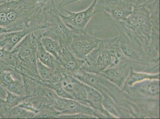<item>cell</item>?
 <instances>
[{"label":"cell","instance_id":"cell-21","mask_svg":"<svg viewBox=\"0 0 160 119\" xmlns=\"http://www.w3.org/2000/svg\"><path fill=\"white\" fill-rule=\"evenodd\" d=\"M40 41L44 48L51 54L57 59H59L62 53V47L59 42L47 36H42Z\"/></svg>","mask_w":160,"mask_h":119},{"label":"cell","instance_id":"cell-9","mask_svg":"<svg viewBox=\"0 0 160 119\" xmlns=\"http://www.w3.org/2000/svg\"><path fill=\"white\" fill-rule=\"evenodd\" d=\"M97 12L107 14L115 23L123 22L133 12V0H100L95 6Z\"/></svg>","mask_w":160,"mask_h":119},{"label":"cell","instance_id":"cell-2","mask_svg":"<svg viewBox=\"0 0 160 119\" xmlns=\"http://www.w3.org/2000/svg\"><path fill=\"white\" fill-rule=\"evenodd\" d=\"M38 0H16L0 4L8 22V32L30 28L43 5Z\"/></svg>","mask_w":160,"mask_h":119},{"label":"cell","instance_id":"cell-15","mask_svg":"<svg viewBox=\"0 0 160 119\" xmlns=\"http://www.w3.org/2000/svg\"><path fill=\"white\" fill-rule=\"evenodd\" d=\"M129 63L108 69L98 74L120 88L127 79L130 72L131 67L129 66Z\"/></svg>","mask_w":160,"mask_h":119},{"label":"cell","instance_id":"cell-16","mask_svg":"<svg viewBox=\"0 0 160 119\" xmlns=\"http://www.w3.org/2000/svg\"><path fill=\"white\" fill-rule=\"evenodd\" d=\"M37 36V59L42 63L51 69L58 70L62 66L59 64L54 56L49 53L43 47L40 41L41 38L43 36V30H39L33 32Z\"/></svg>","mask_w":160,"mask_h":119},{"label":"cell","instance_id":"cell-29","mask_svg":"<svg viewBox=\"0 0 160 119\" xmlns=\"http://www.w3.org/2000/svg\"><path fill=\"white\" fill-rule=\"evenodd\" d=\"M38 1L39 2L45 4V3L47 2L48 0H38Z\"/></svg>","mask_w":160,"mask_h":119},{"label":"cell","instance_id":"cell-6","mask_svg":"<svg viewBox=\"0 0 160 119\" xmlns=\"http://www.w3.org/2000/svg\"><path fill=\"white\" fill-rule=\"evenodd\" d=\"M120 33L119 43L121 50L125 57L133 63L145 64L148 55L139 38L125 26L123 23H115Z\"/></svg>","mask_w":160,"mask_h":119},{"label":"cell","instance_id":"cell-8","mask_svg":"<svg viewBox=\"0 0 160 119\" xmlns=\"http://www.w3.org/2000/svg\"><path fill=\"white\" fill-rule=\"evenodd\" d=\"M45 97L53 108L61 114H84L100 118L93 109L76 100L59 96L53 90L47 88Z\"/></svg>","mask_w":160,"mask_h":119},{"label":"cell","instance_id":"cell-17","mask_svg":"<svg viewBox=\"0 0 160 119\" xmlns=\"http://www.w3.org/2000/svg\"><path fill=\"white\" fill-rule=\"evenodd\" d=\"M36 113L17 106L11 108L1 106L0 117L1 118L32 119Z\"/></svg>","mask_w":160,"mask_h":119},{"label":"cell","instance_id":"cell-26","mask_svg":"<svg viewBox=\"0 0 160 119\" xmlns=\"http://www.w3.org/2000/svg\"><path fill=\"white\" fill-rule=\"evenodd\" d=\"M79 1H81V0H62V2L59 3L58 5V7L60 8H62V7H64L65 6Z\"/></svg>","mask_w":160,"mask_h":119},{"label":"cell","instance_id":"cell-30","mask_svg":"<svg viewBox=\"0 0 160 119\" xmlns=\"http://www.w3.org/2000/svg\"><path fill=\"white\" fill-rule=\"evenodd\" d=\"M0 118H1V117H0Z\"/></svg>","mask_w":160,"mask_h":119},{"label":"cell","instance_id":"cell-28","mask_svg":"<svg viewBox=\"0 0 160 119\" xmlns=\"http://www.w3.org/2000/svg\"><path fill=\"white\" fill-rule=\"evenodd\" d=\"M16 1V0H0V4L2 3L9 2V1Z\"/></svg>","mask_w":160,"mask_h":119},{"label":"cell","instance_id":"cell-11","mask_svg":"<svg viewBox=\"0 0 160 119\" xmlns=\"http://www.w3.org/2000/svg\"><path fill=\"white\" fill-rule=\"evenodd\" d=\"M73 31L69 49L76 57L84 60L87 55L98 46L102 40L89 35L85 30Z\"/></svg>","mask_w":160,"mask_h":119},{"label":"cell","instance_id":"cell-14","mask_svg":"<svg viewBox=\"0 0 160 119\" xmlns=\"http://www.w3.org/2000/svg\"><path fill=\"white\" fill-rule=\"evenodd\" d=\"M57 60L62 69L71 74L81 70L85 64V60L76 57L67 47H62V53Z\"/></svg>","mask_w":160,"mask_h":119},{"label":"cell","instance_id":"cell-5","mask_svg":"<svg viewBox=\"0 0 160 119\" xmlns=\"http://www.w3.org/2000/svg\"><path fill=\"white\" fill-rule=\"evenodd\" d=\"M123 23L139 38L147 53L150 51V37L152 26L149 9L145 7H133V12Z\"/></svg>","mask_w":160,"mask_h":119},{"label":"cell","instance_id":"cell-23","mask_svg":"<svg viewBox=\"0 0 160 119\" xmlns=\"http://www.w3.org/2000/svg\"><path fill=\"white\" fill-rule=\"evenodd\" d=\"M0 62L15 68L17 59L13 54L3 47L0 49Z\"/></svg>","mask_w":160,"mask_h":119},{"label":"cell","instance_id":"cell-18","mask_svg":"<svg viewBox=\"0 0 160 119\" xmlns=\"http://www.w3.org/2000/svg\"><path fill=\"white\" fill-rule=\"evenodd\" d=\"M32 32V30L30 28L20 31L9 32L0 35V40L4 39L6 40L7 44L4 47L7 50L11 51L24 37Z\"/></svg>","mask_w":160,"mask_h":119},{"label":"cell","instance_id":"cell-7","mask_svg":"<svg viewBox=\"0 0 160 119\" xmlns=\"http://www.w3.org/2000/svg\"><path fill=\"white\" fill-rule=\"evenodd\" d=\"M37 36L29 33L11 51L24 67L39 75L37 64Z\"/></svg>","mask_w":160,"mask_h":119},{"label":"cell","instance_id":"cell-4","mask_svg":"<svg viewBox=\"0 0 160 119\" xmlns=\"http://www.w3.org/2000/svg\"><path fill=\"white\" fill-rule=\"evenodd\" d=\"M45 28L43 36L58 41L62 47L69 48L72 41L74 31L62 21L54 0H48L43 6Z\"/></svg>","mask_w":160,"mask_h":119},{"label":"cell","instance_id":"cell-13","mask_svg":"<svg viewBox=\"0 0 160 119\" xmlns=\"http://www.w3.org/2000/svg\"><path fill=\"white\" fill-rule=\"evenodd\" d=\"M160 81L158 79H147L137 83L132 87L123 88L122 91L129 96L133 95V98H141L159 97Z\"/></svg>","mask_w":160,"mask_h":119},{"label":"cell","instance_id":"cell-24","mask_svg":"<svg viewBox=\"0 0 160 119\" xmlns=\"http://www.w3.org/2000/svg\"><path fill=\"white\" fill-rule=\"evenodd\" d=\"M57 118L76 119V118H97L94 116L84 114H62L58 116Z\"/></svg>","mask_w":160,"mask_h":119},{"label":"cell","instance_id":"cell-22","mask_svg":"<svg viewBox=\"0 0 160 119\" xmlns=\"http://www.w3.org/2000/svg\"><path fill=\"white\" fill-rule=\"evenodd\" d=\"M61 113L53 108L52 106L43 103L39 109V112L36 114L33 118H57Z\"/></svg>","mask_w":160,"mask_h":119},{"label":"cell","instance_id":"cell-20","mask_svg":"<svg viewBox=\"0 0 160 119\" xmlns=\"http://www.w3.org/2000/svg\"><path fill=\"white\" fill-rule=\"evenodd\" d=\"M147 79H159V74H150L148 73H138L135 72L133 68L131 67L130 72L125 82L124 88L132 87L137 83Z\"/></svg>","mask_w":160,"mask_h":119},{"label":"cell","instance_id":"cell-10","mask_svg":"<svg viewBox=\"0 0 160 119\" xmlns=\"http://www.w3.org/2000/svg\"><path fill=\"white\" fill-rule=\"evenodd\" d=\"M0 86L5 91L26 95L23 75L13 67L0 62Z\"/></svg>","mask_w":160,"mask_h":119},{"label":"cell","instance_id":"cell-3","mask_svg":"<svg viewBox=\"0 0 160 119\" xmlns=\"http://www.w3.org/2000/svg\"><path fill=\"white\" fill-rule=\"evenodd\" d=\"M41 84L53 90L59 96L74 99L89 106L92 87L77 79L64 69L58 71L57 79L54 83L42 82Z\"/></svg>","mask_w":160,"mask_h":119},{"label":"cell","instance_id":"cell-27","mask_svg":"<svg viewBox=\"0 0 160 119\" xmlns=\"http://www.w3.org/2000/svg\"><path fill=\"white\" fill-rule=\"evenodd\" d=\"M9 32L5 27L0 26V35Z\"/></svg>","mask_w":160,"mask_h":119},{"label":"cell","instance_id":"cell-19","mask_svg":"<svg viewBox=\"0 0 160 119\" xmlns=\"http://www.w3.org/2000/svg\"><path fill=\"white\" fill-rule=\"evenodd\" d=\"M37 64L38 73L42 82L49 84H53L56 82L58 77V70L46 66L38 59Z\"/></svg>","mask_w":160,"mask_h":119},{"label":"cell","instance_id":"cell-1","mask_svg":"<svg viewBox=\"0 0 160 119\" xmlns=\"http://www.w3.org/2000/svg\"><path fill=\"white\" fill-rule=\"evenodd\" d=\"M84 60L85 64L80 70L98 74L108 69L132 63L122 53L119 37L102 40Z\"/></svg>","mask_w":160,"mask_h":119},{"label":"cell","instance_id":"cell-12","mask_svg":"<svg viewBox=\"0 0 160 119\" xmlns=\"http://www.w3.org/2000/svg\"><path fill=\"white\" fill-rule=\"evenodd\" d=\"M97 2V0H94L87 9L78 12H71L61 8L68 13V16L63 15L59 12V15L67 26L71 30L73 31H83L91 19L97 13L95 8Z\"/></svg>","mask_w":160,"mask_h":119},{"label":"cell","instance_id":"cell-25","mask_svg":"<svg viewBox=\"0 0 160 119\" xmlns=\"http://www.w3.org/2000/svg\"><path fill=\"white\" fill-rule=\"evenodd\" d=\"M155 0H133V7H146L153 2Z\"/></svg>","mask_w":160,"mask_h":119}]
</instances>
